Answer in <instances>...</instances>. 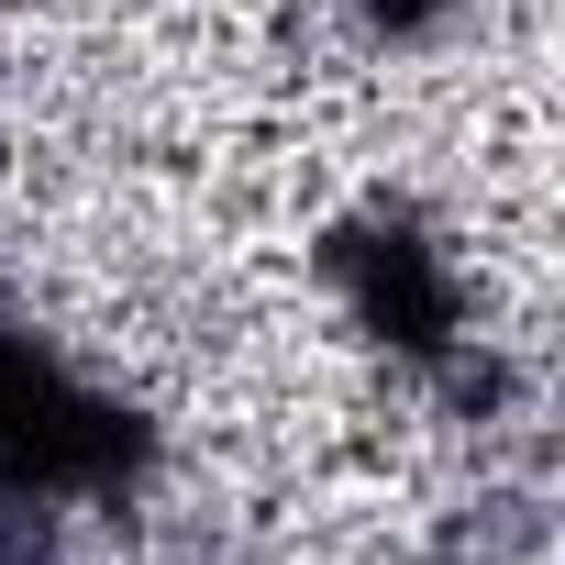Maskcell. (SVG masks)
I'll use <instances>...</instances> for the list:
<instances>
[{
	"label": "cell",
	"mask_w": 565,
	"mask_h": 565,
	"mask_svg": "<svg viewBox=\"0 0 565 565\" xmlns=\"http://www.w3.org/2000/svg\"><path fill=\"white\" fill-rule=\"evenodd\" d=\"M322 277H333V311L344 333H366L388 366L433 377L466 333H477V289H466V255L422 222V211H355L322 233Z\"/></svg>",
	"instance_id": "2"
},
{
	"label": "cell",
	"mask_w": 565,
	"mask_h": 565,
	"mask_svg": "<svg viewBox=\"0 0 565 565\" xmlns=\"http://www.w3.org/2000/svg\"><path fill=\"white\" fill-rule=\"evenodd\" d=\"M466 12H477V0H355L366 45H433V34H455Z\"/></svg>",
	"instance_id": "3"
},
{
	"label": "cell",
	"mask_w": 565,
	"mask_h": 565,
	"mask_svg": "<svg viewBox=\"0 0 565 565\" xmlns=\"http://www.w3.org/2000/svg\"><path fill=\"white\" fill-rule=\"evenodd\" d=\"M167 466V433L145 399L89 377L34 311L0 300V499L56 521H122Z\"/></svg>",
	"instance_id": "1"
},
{
	"label": "cell",
	"mask_w": 565,
	"mask_h": 565,
	"mask_svg": "<svg viewBox=\"0 0 565 565\" xmlns=\"http://www.w3.org/2000/svg\"><path fill=\"white\" fill-rule=\"evenodd\" d=\"M189 565H200V554H189Z\"/></svg>",
	"instance_id": "4"
}]
</instances>
